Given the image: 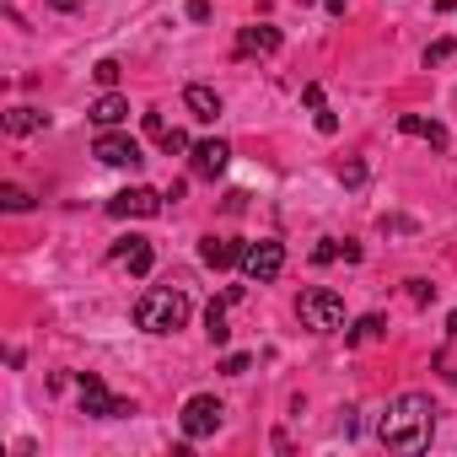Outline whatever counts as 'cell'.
<instances>
[{"instance_id": "cell-1", "label": "cell", "mask_w": 457, "mask_h": 457, "mask_svg": "<svg viewBox=\"0 0 457 457\" xmlns=\"http://www.w3.org/2000/svg\"><path fill=\"white\" fill-rule=\"evenodd\" d=\"M430 436H436V403L425 393H398L377 420V441L387 452H425Z\"/></svg>"}, {"instance_id": "cell-2", "label": "cell", "mask_w": 457, "mask_h": 457, "mask_svg": "<svg viewBox=\"0 0 457 457\" xmlns=\"http://www.w3.org/2000/svg\"><path fill=\"white\" fill-rule=\"evenodd\" d=\"M183 323H188V296L178 286H151L135 302V328H145V334H178Z\"/></svg>"}, {"instance_id": "cell-3", "label": "cell", "mask_w": 457, "mask_h": 457, "mask_svg": "<svg viewBox=\"0 0 457 457\" xmlns=\"http://www.w3.org/2000/svg\"><path fill=\"white\" fill-rule=\"evenodd\" d=\"M296 318H302V328H312V334H339V328H345V296L328 291V286H312V291L296 296Z\"/></svg>"}, {"instance_id": "cell-4", "label": "cell", "mask_w": 457, "mask_h": 457, "mask_svg": "<svg viewBox=\"0 0 457 457\" xmlns=\"http://www.w3.org/2000/svg\"><path fill=\"white\" fill-rule=\"evenodd\" d=\"M220 414H226V403H220L215 393H194V398L183 403L178 425H183V436H188V441H204V436H215V430H220Z\"/></svg>"}, {"instance_id": "cell-5", "label": "cell", "mask_w": 457, "mask_h": 457, "mask_svg": "<svg viewBox=\"0 0 457 457\" xmlns=\"http://www.w3.org/2000/svg\"><path fill=\"white\" fill-rule=\"evenodd\" d=\"M162 204H167V194L135 183V188H124V194L108 199V215H113V220H151V215H162Z\"/></svg>"}, {"instance_id": "cell-6", "label": "cell", "mask_w": 457, "mask_h": 457, "mask_svg": "<svg viewBox=\"0 0 457 457\" xmlns=\"http://www.w3.org/2000/svg\"><path fill=\"white\" fill-rule=\"evenodd\" d=\"M280 270H286V248H280L275 237H259V243L243 248V275H248V280L270 286V280H280Z\"/></svg>"}, {"instance_id": "cell-7", "label": "cell", "mask_w": 457, "mask_h": 457, "mask_svg": "<svg viewBox=\"0 0 457 457\" xmlns=\"http://www.w3.org/2000/svg\"><path fill=\"white\" fill-rule=\"evenodd\" d=\"M76 382H81V414H92V420H119V414H135V403H129V398H113V393L103 387V377L81 371Z\"/></svg>"}, {"instance_id": "cell-8", "label": "cell", "mask_w": 457, "mask_h": 457, "mask_svg": "<svg viewBox=\"0 0 457 457\" xmlns=\"http://www.w3.org/2000/svg\"><path fill=\"white\" fill-rule=\"evenodd\" d=\"M92 156H97L103 167H140V162H145V156H140V140H129V135H119V129H103L97 145H92Z\"/></svg>"}, {"instance_id": "cell-9", "label": "cell", "mask_w": 457, "mask_h": 457, "mask_svg": "<svg viewBox=\"0 0 457 457\" xmlns=\"http://www.w3.org/2000/svg\"><path fill=\"white\" fill-rule=\"evenodd\" d=\"M188 156H194V178H220L226 162H232V145L226 140H199Z\"/></svg>"}, {"instance_id": "cell-10", "label": "cell", "mask_w": 457, "mask_h": 457, "mask_svg": "<svg viewBox=\"0 0 457 457\" xmlns=\"http://www.w3.org/2000/svg\"><path fill=\"white\" fill-rule=\"evenodd\" d=\"M280 49V28H270V22H259V28H243L237 33V60H264V54H275Z\"/></svg>"}, {"instance_id": "cell-11", "label": "cell", "mask_w": 457, "mask_h": 457, "mask_svg": "<svg viewBox=\"0 0 457 457\" xmlns=\"http://www.w3.org/2000/svg\"><path fill=\"white\" fill-rule=\"evenodd\" d=\"M108 259L124 264L129 275H145V270H151V243H145V237H119V243L108 248Z\"/></svg>"}, {"instance_id": "cell-12", "label": "cell", "mask_w": 457, "mask_h": 457, "mask_svg": "<svg viewBox=\"0 0 457 457\" xmlns=\"http://www.w3.org/2000/svg\"><path fill=\"white\" fill-rule=\"evenodd\" d=\"M243 248H248V243H232V237H204V243H199V259H204L210 270H232V264H243Z\"/></svg>"}, {"instance_id": "cell-13", "label": "cell", "mask_w": 457, "mask_h": 457, "mask_svg": "<svg viewBox=\"0 0 457 457\" xmlns=\"http://www.w3.org/2000/svg\"><path fill=\"white\" fill-rule=\"evenodd\" d=\"M232 302H243V291H237V286L226 291L220 302H210V307H204V334H210V345H215V350L232 339V328H226V307H232Z\"/></svg>"}, {"instance_id": "cell-14", "label": "cell", "mask_w": 457, "mask_h": 457, "mask_svg": "<svg viewBox=\"0 0 457 457\" xmlns=\"http://www.w3.org/2000/svg\"><path fill=\"white\" fill-rule=\"evenodd\" d=\"M183 108H188V113H194L199 124H215V119H220V92H215V87H199V81H194V87L183 92Z\"/></svg>"}, {"instance_id": "cell-15", "label": "cell", "mask_w": 457, "mask_h": 457, "mask_svg": "<svg viewBox=\"0 0 457 457\" xmlns=\"http://www.w3.org/2000/svg\"><path fill=\"white\" fill-rule=\"evenodd\" d=\"M124 119H129V97H119V92L108 87V92L92 103V124H97V129H119Z\"/></svg>"}, {"instance_id": "cell-16", "label": "cell", "mask_w": 457, "mask_h": 457, "mask_svg": "<svg viewBox=\"0 0 457 457\" xmlns=\"http://www.w3.org/2000/svg\"><path fill=\"white\" fill-rule=\"evenodd\" d=\"M398 129H403V135H414V140H430L436 151H446V129H441L436 119H420V113H403V119H398Z\"/></svg>"}, {"instance_id": "cell-17", "label": "cell", "mask_w": 457, "mask_h": 457, "mask_svg": "<svg viewBox=\"0 0 457 457\" xmlns=\"http://www.w3.org/2000/svg\"><path fill=\"white\" fill-rule=\"evenodd\" d=\"M44 124H49V113H38V108H12L6 113V135H33Z\"/></svg>"}, {"instance_id": "cell-18", "label": "cell", "mask_w": 457, "mask_h": 457, "mask_svg": "<svg viewBox=\"0 0 457 457\" xmlns=\"http://www.w3.org/2000/svg\"><path fill=\"white\" fill-rule=\"evenodd\" d=\"M334 259L355 264V259H361V248H355V243H334V237H323V243L312 248V264H334Z\"/></svg>"}, {"instance_id": "cell-19", "label": "cell", "mask_w": 457, "mask_h": 457, "mask_svg": "<svg viewBox=\"0 0 457 457\" xmlns=\"http://www.w3.org/2000/svg\"><path fill=\"white\" fill-rule=\"evenodd\" d=\"M382 334H387V323H382L377 312H366V318H361V323L345 334V345H371V339H382Z\"/></svg>"}, {"instance_id": "cell-20", "label": "cell", "mask_w": 457, "mask_h": 457, "mask_svg": "<svg viewBox=\"0 0 457 457\" xmlns=\"http://www.w3.org/2000/svg\"><path fill=\"white\" fill-rule=\"evenodd\" d=\"M452 54H457V38H436V44L425 49V71H430V65H446Z\"/></svg>"}, {"instance_id": "cell-21", "label": "cell", "mask_w": 457, "mask_h": 457, "mask_svg": "<svg viewBox=\"0 0 457 457\" xmlns=\"http://www.w3.org/2000/svg\"><path fill=\"white\" fill-rule=\"evenodd\" d=\"M92 76H97V87H119L124 65H119V60H97V65H92Z\"/></svg>"}, {"instance_id": "cell-22", "label": "cell", "mask_w": 457, "mask_h": 457, "mask_svg": "<svg viewBox=\"0 0 457 457\" xmlns=\"http://www.w3.org/2000/svg\"><path fill=\"white\" fill-rule=\"evenodd\" d=\"M0 204H6V210H28V204H33V194H28V188H17V183H6V188H0Z\"/></svg>"}, {"instance_id": "cell-23", "label": "cell", "mask_w": 457, "mask_h": 457, "mask_svg": "<svg viewBox=\"0 0 457 457\" xmlns=\"http://www.w3.org/2000/svg\"><path fill=\"white\" fill-rule=\"evenodd\" d=\"M162 151H167V156H178V151H194V145H188V135L172 124V129H162Z\"/></svg>"}, {"instance_id": "cell-24", "label": "cell", "mask_w": 457, "mask_h": 457, "mask_svg": "<svg viewBox=\"0 0 457 457\" xmlns=\"http://www.w3.org/2000/svg\"><path fill=\"white\" fill-rule=\"evenodd\" d=\"M248 366H253V355H243V350H237V355H226V361H220V371H226V377H243Z\"/></svg>"}, {"instance_id": "cell-25", "label": "cell", "mask_w": 457, "mask_h": 457, "mask_svg": "<svg viewBox=\"0 0 457 457\" xmlns=\"http://www.w3.org/2000/svg\"><path fill=\"white\" fill-rule=\"evenodd\" d=\"M409 296H414V302H420V307H425V302H430V296H436V286H425V280H409Z\"/></svg>"}, {"instance_id": "cell-26", "label": "cell", "mask_w": 457, "mask_h": 457, "mask_svg": "<svg viewBox=\"0 0 457 457\" xmlns=\"http://www.w3.org/2000/svg\"><path fill=\"white\" fill-rule=\"evenodd\" d=\"M302 103H307V108H323V87H318V81H312V87H302Z\"/></svg>"}, {"instance_id": "cell-27", "label": "cell", "mask_w": 457, "mask_h": 457, "mask_svg": "<svg viewBox=\"0 0 457 457\" xmlns=\"http://www.w3.org/2000/svg\"><path fill=\"white\" fill-rule=\"evenodd\" d=\"M210 17V0H188V22H204Z\"/></svg>"}, {"instance_id": "cell-28", "label": "cell", "mask_w": 457, "mask_h": 457, "mask_svg": "<svg viewBox=\"0 0 457 457\" xmlns=\"http://www.w3.org/2000/svg\"><path fill=\"white\" fill-rule=\"evenodd\" d=\"M318 129H323V135H334V129H339V119H334L328 108H318Z\"/></svg>"}, {"instance_id": "cell-29", "label": "cell", "mask_w": 457, "mask_h": 457, "mask_svg": "<svg viewBox=\"0 0 457 457\" xmlns=\"http://www.w3.org/2000/svg\"><path fill=\"white\" fill-rule=\"evenodd\" d=\"M339 178H345V183H366V167H361V162H350V167H345Z\"/></svg>"}, {"instance_id": "cell-30", "label": "cell", "mask_w": 457, "mask_h": 457, "mask_svg": "<svg viewBox=\"0 0 457 457\" xmlns=\"http://www.w3.org/2000/svg\"><path fill=\"white\" fill-rule=\"evenodd\" d=\"M49 6H54V12H76V6H81V0H49Z\"/></svg>"}, {"instance_id": "cell-31", "label": "cell", "mask_w": 457, "mask_h": 457, "mask_svg": "<svg viewBox=\"0 0 457 457\" xmlns=\"http://www.w3.org/2000/svg\"><path fill=\"white\" fill-rule=\"evenodd\" d=\"M323 6H328V12H334V17H345V0H323Z\"/></svg>"}, {"instance_id": "cell-32", "label": "cell", "mask_w": 457, "mask_h": 457, "mask_svg": "<svg viewBox=\"0 0 457 457\" xmlns=\"http://www.w3.org/2000/svg\"><path fill=\"white\" fill-rule=\"evenodd\" d=\"M446 339H457V312H452V318H446Z\"/></svg>"}, {"instance_id": "cell-33", "label": "cell", "mask_w": 457, "mask_h": 457, "mask_svg": "<svg viewBox=\"0 0 457 457\" xmlns=\"http://www.w3.org/2000/svg\"><path fill=\"white\" fill-rule=\"evenodd\" d=\"M436 6H441V12H457V0H436Z\"/></svg>"}]
</instances>
